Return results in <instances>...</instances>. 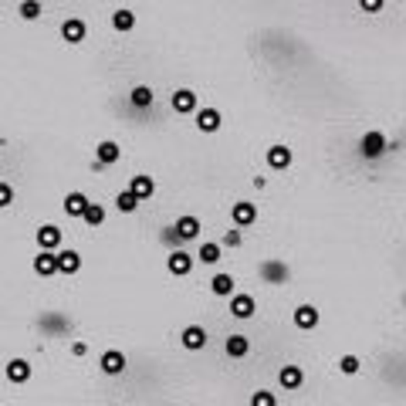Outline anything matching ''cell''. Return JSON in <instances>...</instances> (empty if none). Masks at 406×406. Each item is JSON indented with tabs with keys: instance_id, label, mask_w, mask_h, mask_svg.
I'll use <instances>...</instances> for the list:
<instances>
[{
	"instance_id": "9c48e42d",
	"label": "cell",
	"mask_w": 406,
	"mask_h": 406,
	"mask_svg": "<svg viewBox=\"0 0 406 406\" xmlns=\"http://www.w3.org/2000/svg\"><path fill=\"white\" fill-rule=\"evenodd\" d=\"M210 342V335L203 325H187V329L180 332V346L187 349V352H200V349H207Z\"/></svg>"
},
{
	"instance_id": "ffe728a7",
	"label": "cell",
	"mask_w": 406,
	"mask_h": 406,
	"mask_svg": "<svg viewBox=\"0 0 406 406\" xmlns=\"http://www.w3.org/2000/svg\"><path fill=\"white\" fill-rule=\"evenodd\" d=\"M254 311H257V302H254V295H234V298H231V315H234V318L248 322Z\"/></svg>"
},
{
	"instance_id": "e0dca14e",
	"label": "cell",
	"mask_w": 406,
	"mask_h": 406,
	"mask_svg": "<svg viewBox=\"0 0 406 406\" xmlns=\"http://www.w3.org/2000/svg\"><path fill=\"white\" fill-rule=\"evenodd\" d=\"M196 129H200V133H217V129H220V122H224V116H220V109H210V105H207V109H196Z\"/></svg>"
},
{
	"instance_id": "f546056e",
	"label": "cell",
	"mask_w": 406,
	"mask_h": 406,
	"mask_svg": "<svg viewBox=\"0 0 406 406\" xmlns=\"http://www.w3.org/2000/svg\"><path fill=\"white\" fill-rule=\"evenodd\" d=\"M18 18L20 20H38L41 18V4L38 0H24V4H18Z\"/></svg>"
},
{
	"instance_id": "d4e9b609",
	"label": "cell",
	"mask_w": 406,
	"mask_h": 406,
	"mask_svg": "<svg viewBox=\"0 0 406 406\" xmlns=\"http://www.w3.org/2000/svg\"><path fill=\"white\" fill-rule=\"evenodd\" d=\"M153 102H156L153 85H135L133 92H129V105L133 109H153Z\"/></svg>"
},
{
	"instance_id": "83f0119b",
	"label": "cell",
	"mask_w": 406,
	"mask_h": 406,
	"mask_svg": "<svg viewBox=\"0 0 406 406\" xmlns=\"http://www.w3.org/2000/svg\"><path fill=\"white\" fill-rule=\"evenodd\" d=\"M194 261H203V264H217V261H220V244H217V241H203Z\"/></svg>"
},
{
	"instance_id": "603a6c76",
	"label": "cell",
	"mask_w": 406,
	"mask_h": 406,
	"mask_svg": "<svg viewBox=\"0 0 406 406\" xmlns=\"http://www.w3.org/2000/svg\"><path fill=\"white\" fill-rule=\"evenodd\" d=\"M88 203H92V200L81 194V190H72V194L65 196V213H68V217H75V220H81V213L88 210Z\"/></svg>"
},
{
	"instance_id": "4316f807",
	"label": "cell",
	"mask_w": 406,
	"mask_h": 406,
	"mask_svg": "<svg viewBox=\"0 0 406 406\" xmlns=\"http://www.w3.org/2000/svg\"><path fill=\"white\" fill-rule=\"evenodd\" d=\"M105 217H109V213H105L102 203H88V210L81 213V224H85V227H102V224H105Z\"/></svg>"
},
{
	"instance_id": "3957f363",
	"label": "cell",
	"mask_w": 406,
	"mask_h": 406,
	"mask_svg": "<svg viewBox=\"0 0 406 406\" xmlns=\"http://www.w3.org/2000/svg\"><path fill=\"white\" fill-rule=\"evenodd\" d=\"M129 366V359H126V352L122 349H105L102 356H98V369H102V376H122Z\"/></svg>"
},
{
	"instance_id": "7402d4cb",
	"label": "cell",
	"mask_w": 406,
	"mask_h": 406,
	"mask_svg": "<svg viewBox=\"0 0 406 406\" xmlns=\"http://www.w3.org/2000/svg\"><path fill=\"white\" fill-rule=\"evenodd\" d=\"M224 352H227L231 359H248V356H251V339H248V335H227Z\"/></svg>"
},
{
	"instance_id": "52a82bcc",
	"label": "cell",
	"mask_w": 406,
	"mask_h": 406,
	"mask_svg": "<svg viewBox=\"0 0 406 406\" xmlns=\"http://www.w3.org/2000/svg\"><path fill=\"white\" fill-rule=\"evenodd\" d=\"M170 105H173L176 116H196V109H200V98H196L194 88H176L173 98H170Z\"/></svg>"
},
{
	"instance_id": "4fadbf2b",
	"label": "cell",
	"mask_w": 406,
	"mask_h": 406,
	"mask_svg": "<svg viewBox=\"0 0 406 406\" xmlns=\"http://www.w3.org/2000/svg\"><path fill=\"white\" fill-rule=\"evenodd\" d=\"M264 159H268V170H274V173H281V170H288V166H291V159H295V153H291V149L285 146V142H274V146L268 149V156H264Z\"/></svg>"
},
{
	"instance_id": "7c38bea8",
	"label": "cell",
	"mask_w": 406,
	"mask_h": 406,
	"mask_svg": "<svg viewBox=\"0 0 406 406\" xmlns=\"http://www.w3.org/2000/svg\"><path fill=\"white\" fill-rule=\"evenodd\" d=\"M55 261H58V274H65V278H75L78 271H81V254L75 248H61L55 254Z\"/></svg>"
},
{
	"instance_id": "7a4b0ae2",
	"label": "cell",
	"mask_w": 406,
	"mask_h": 406,
	"mask_svg": "<svg viewBox=\"0 0 406 406\" xmlns=\"http://www.w3.org/2000/svg\"><path fill=\"white\" fill-rule=\"evenodd\" d=\"M389 149V139L379 129H369L363 139H359V153H363V159H379V156Z\"/></svg>"
},
{
	"instance_id": "1f68e13d",
	"label": "cell",
	"mask_w": 406,
	"mask_h": 406,
	"mask_svg": "<svg viewBox=\"0 0 406 406\" xmlns=\"http://www.w3.org/2000/svg\"><path fill=\"white\" fill-rule=\"evenodd\" d=\"M359 366H363L359 356H342V359H339V372H342V376H356Z\"/></svg>"
},
{
	"instance_id": "ba28073f",
	"label": "cell",
	"mask_w": 406,
	"mask_h": 406,
	"mask_svg": "<svg viewBox=\"0 0 406 406\" xmlns=\"http://www.w3.org/2000/svg\"><path fill=\"white\" fill-rule=\"evenodd\" d=\"M231 220L237 231H244V227H251V224H257V203H251V200H237L231 207Z\"/></svg>"
},
{
	"instance_id": "8992f818",
	"label": "cell",
	"mask_w": 406,
	"mask_h": 406,
	"mask_svg": "<svg viewBox=\"0 0 406 406\" xmlns=\"http://www.w3.org/2000/svg\"><path fill=\"white\" fill-rule=\"evenodd\" d=\"M166 271H170L173 278H187V274L194 271V254L183 251V248H173V251L166 254Z\"/></svg>"
},
{
	"instance_id": "cb8c5ba5",
	"label": "cell",
	"mask_w": 406,
	"mask_h": 406,
	"mask_svg": "<svg viewBox=\"0 0 406 406\" xmlns=\"http://www.w3.org/2000/svg\"><path fill=\"white\" fill-rule=\"evenodd\" d=\"M38 325L48 332V335H68V332H72V322H68L65 315H41Z\"/></svg>"
},
{
	"instance_id": "ac0fdd59",
	"label": "cell",
	"mask_w": 406,
	"mask_h": 406,
	"mask_svg": "<svg viewBox=\"0 0 406 406\" xmlns=\"http://www.w3.org/2000/svg\"><path fill=\"white\" fill-rule=\"evenodd\" d=\"M278 383H281V389H288V393L302 389V383H305V369L302 366H281L278 369Z\"/></svg>"
},
{
	"instance_id": "5b68a950",
	"label": "cell",
	"mask_w": 406,
	"mask_h": 406,
	"mask_svg": "<svg viewBox=\"0 0 406 406\" xmlns=\"http://www.w3.org/2000/svg\"><path fill=\"white\" fill-rule=\"evenodd\" d=\"M34 237H38V251H48V254H58L61 241H65V234H61L58 224H41Z\"/></svg>"
},
{
	"instance_id": "484cf974",
	"label": "cell",
	"mask_w": 406,
	"mask_h": 406,
	"mask_svg": "<svg viewBox=\"0 0 406 406\" xmlns=\"http://www.w3.org/2000/svg\"><path fill=\"white\" fill-rule=\"evenodd\" d=\"M112 27H116L119 34H129V31H135V14L129 11V7H119L116 14H112Z\"/></svg>"
},
{
	"instance_id": "d6986e66",
	"label": "cell",
	"mask_w": 406,
	"mask_h": 406,
	"mask_svg": "<svg viewBox=\"0 0 406 406\" xmlns=\"http://www.w3.org/2000/svg\"><path fill=\"white\" fill-rule=\"evenodd\" d=\"M237 281H234V274H227V271H217L210 278V291L217 295V298H234L237 295Z\"/></svg>"
},
{
	"instance_id": "9a60e30c",
	"label": "cell",
	"mask_w": 406,
	"mask_h": 406,
	"mask_svg": "<svg viewBox=\"0 0 406 406\" xmlns=\"http://www.w3.org/2000/svg\"><path fill=\"white\" fill-rule=\"evenodd\" d=\"M85 34H88V24H85L81 18H65L61 20V38L68 41V44H81Z\"/></svg>"
},
{
	"instance_id": "2e32d148",
	"label": "cell",
	"mask_w": 406,
	"mask_h": 406,
	"mask_svg": "<svg viewBox=\"0 0 406 406\" xmlns=\"http://www.w3.org/2000/svg\"><path fill=\"white\" fill-rule=\"evenodd\" d=\"M173 231H176V237H180V241H196L203 227H200V220H196L194 213H183V217H176Z\"/></svg>"
},
{
	"instance_id": "d6a6232c",
	"label": "cell",
	"mask_w": 406,
	"mask_h": 406,
	"mask_svg": "<svg viewBox=\"0 0 406 406\" xmlns=\"http://www.w3.org/2000/svg\"><path fill=\"white\" fill-rule=\"evenodd\" d=\"M7 207H14V187L7 180H0V210H7Z\"/></svg>"
},
{
	"instance_id": "836d02e7",
	"label": "cell",
	"mask_w": 406,
	"mask_h": 406,
	"mask_svg": "<svg viewBox=\"0 0 406 406\" xmlns=\"http://www.w3.org/2000/svg\"><path fill=\"white\" fill-rule=\"evenodd\" d=\"M241 244H244V237H241V231H227L224 237H220V251H224V248H231V251H237Z\"/></svg>"
},
{
	"instance_id": "5bb4252c",
	"label": "cell",
	"mask_w": 406,
	"mask_h": 406,
	"mask_svg": "<svg viewBox=\"0 0 406 406\" xmlns=\"http://www.w3.org/2000/svg\"><path fill=\"white\" fill-rule=\"evenodd\" d=\"M126 190H129L139 203H146V200L156 194V180H153V176H146V173H139V176L129 180V187H126Z\"/></svg>"
},
{
	"instance_id": "44dd1931",
	"label": "cell",
	"mask_w": 406,
	"mask_h": 406,
	"mask_svg": "<svg viewBox=\"0 0 406 406\" xmlns=\"http://www.w3.org/2000/svg\"><path fill=\"white\" fill-rule=\"evenodd\" d=\"M31 268H34L38 278H55V274H58V261H55V254L38 251L34 254V261H31Z\"/></svg>"
},
{
	"instance_id": "e575fe53",
	"label": "cell",
	"mask_w": 406,
	"mask_h": 406,
	"mask_svg": "<svg viewBox=\"0 0 406 406\" xmlns=\"http://www.w3.org/2000/svg\"><path fill=\"white\" fill-rule=\"evenodd\" d=\"M359 11H366V14H379V11H383V0H363V4H359Z\"/></svg>"
},
{
	"instance_id": "30bf717a",
	"label": "cell",
	"mask_w": 406,
	"mask_h": 406,
	"mask_svg": "<svg viewBox=\"0 0 406 406\" xmlns=\"http://www.w3.org/2000/svg\"><path fill=\"white\" fill-rule=\"evenodd\" d=\"M291 322H295V329L311 332L315 325H318V322H322V311L315 309V305H309V302H305V305H298V309H295V315H291Z\"/></svg>"
},
{
	"instance_id": "4dcf8cb0",
	"label": "cell",
	"mask_w": 406,
	"mask_h": 406,
	"mask_svg": "<svg viewBox=\"0 0 406 406\" xmlns=\"http://www.w3.org/2000/svg\"><path fill=\"white\" fill-rule=\"evenodd\" d=\"M251 406H278V396L271 389H257V393H251Z\"/></svg>"
},
{
	"instance_id": "8fae6325",
	"label": "cell",
	"mask_w": 406,
	"mask_h": 406,
	"mask_svg": "<svg viewBox=\"0 0 406 406\" xmlns=\"http://www.w3.org/2000/svg\"><path fill=\"white\" fill-rule=\"evenodd\" d=\"M119 159H122V146H119L116 139H102L95 146V163L105 170V166H116Z\"/></svg>"
},
{
	"instance_id": "8d00e7d4",
	"label": "cell",
	"mask_w": 406,
	"mask_h": 406,
	"mask_svg": "<svg viewBox=\"0 0 406 406\" xmlns=\"http://www.w3.org/2000/svg\"><path fill=\"white\" fill-rule=\"evenodd\" d=\"M403 309H406V295H403Z\"/></svg>"
},
{
	"instance_id": "6da1fadb",
	"label": "cell",
	"mask_w": 406,
	"mask_h": 406,
	"mask_svg": "<svg viewBox=\"0 0 406 406\" xmlns=\"http://www.w3.org/2000/svg\"><path fill=\"white\" fill-rule=\"evenodd\" d=\"M257 274H261V281H264V285H288V281H291V268L285 264V261H278V257L261 261Z\"/></svg>"
},
{
	"instance_id": "277c9868",
	"label": "cell",
	"mask_w": 406,
	"mask_h": 406,
	"mask_svg": "<svg viewBox=\"0 0 406 406\" xmlns=\"http://www.w3.org/2000/svg\"><path fill=\"white\" fill-rule=\"evenodd\" d=\"M4 376H7V383H14V386H27L31 383V376H34V366L24 359V356H14L7 369H4Z\"/></svg>"
},
{
	"instance_id": "d590c367",
	"label": "cell",
	"mask_w": 406,
	"mask_h": 406,
	"mask_svg": "<svg viewBox=\"0 0 406 406\" xmlns=\"http://www.w3.org/2000/svg\"><path fill=\"white\" fill-rule=\"evenodd\" d=\"M72 356H75V359H81V356H88V342H81V339H75V342H72Z\"/></svg>"
},
{
	"instance_id": "f1b7e54d",
	"label": "cell",
	"mask_w": 406,
	"mask_h": 406,
	"mask_svg": "<svg viewBox=\"0 0 406 406\" xmlns=\"http://www.w3.org/2000/svg\"><path fill=\"white\" fill-rule=\"evenodd\" d=\"M116 210L119 213H135L139 210V200H135L129 190H119V196H116Z\"/></svg>"
}]
</instances>
